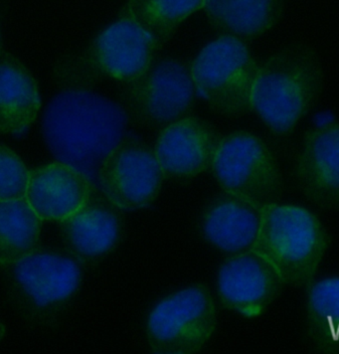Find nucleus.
I'll return each instance as SVG.
<instances>
[{
  "instance_id": "2eb2a0df",
  "label": "nucleus",
  "mask_w": 339,
  "mask_h": 354,
  "mask_svg": "<svg viewBox=\"0 0 339 354\" xmlns=\"http://www.w3.org/2000/svg\"><path fill=\"white\" fill-rule=\"evenodd\" d=\"M94 185L66 163H50L29 171L25 199L42 221L61 222L88 201Z\"/></svg>"
},
{
  "instance_id": "423d86ee",
  "label": "nucleus",
  "mask_w": 339,
  "mask_h": 354,
  "mask_svg": "<svg viewBox=\"0 0 339 354\" xmlns=\"http://www.w3.org/2000/svg\"><path fill=\"white\" fill-rule=\"evenodd\" d=\"M259 65L244 41L222 35L196 57L191 74L195 88L211 110L229 118L252 112Z\"/></svg>"
},
{
  "instance_id": "f257e3e1",
  "label": "nucleus",
  "mask_w": 339,
  "mask_h": 354,
  "mask_svg": "<svg viewBox=\"0 0 339 354\" xmlns=\"http://www.w3.org/2000/svg\"><path fill=\"white\" fill-rule=\"evenodd\" d=\"M127 117L122 106L91 91L64 90L45 110L42 131L60 162L98 185L100 167L124 138Z\"/></svg>"
},
{
  "instance_id": "ddd939ff",
  "label": "nucleus",
  "mask_w": 339,
  "mask_h": 354,
  "mask_svg": "<svg viewBox=\"0 0 339 354\" xmlns=\"http://www.w3.org/2000/svg\"><path fill=\"white\" fill-rule=\"evenodd\" d=\"M120 208L94 186L88 201L60 222L66 248L82 263H94L110 254L122 240Z\"/></svg>"
},
{
  "instance_id": "4468645a",
  "label": "nucleus",
  "mask_w": 339,
  "mask_h": 354,
  "mask_svg": "<svg viewBox=\"0 0 339 354\" xmlns=\"http://www.w3.org/2000/svg\"><path fill=\"white\" fill-rule=\"evenodd\" d=\"M222 140L208 122L187 117L161 131L154 151L165 176L182 180L212 169Z\"/></svg>"
},
{
  "instance_id": "f03ea898",
  "label": "nucleus",
  "mask_w": 339,
  "mask_h": 354,
  "mask_svg": "<svg viewBox=\"0 0 339 354\" xmlns=\"http://www.w3.org/2000/svg\"><path fill=\"white\" fill-rule=\"evenodd\" d=\"M324 84L316 50L302 43L290 45L259 66L252 111L275 135H291L318 104Z\"/></svg>"
},
{
  "instance_id": "f3484780",
  "label": "nucleus",
  "mask_w": 339,
  "mask_h": 354,
  "mask_svg": "<svg viewBox=\"0 0 339 354\" xmlns=\"http://www.w3.org/2000/svg\"><path fill=\"white\" fill-rule=\"evenodd\" d=\"M39 109L31 73L15 55L0 50V133H21L35 121Z\"/></svg>"
},
{
  "instance_id": "20e7f679",
  "label": "nucleus",
  "mask_w": 339,
  "mask_h": 354,
  "mask_svg": "<svg viewBox=\"0 0 339 354\" xmlns=\"http://www.w3.org/2000/svg\"><path fill=\"white\" fill-rule=\"evenodd\" d=\"M329 243L327 229L315 213L302 206L273 203L263 207L253 250L276 268L286 285L308 287Z\"/></svg>"
},
{
  "instance_id": "f8f14e48",
  "label": "nucleus",
  "mask_w": 339,
  "mask_h": 354,
  "mask_svg": "<svg viewBox=\"0 0 339 354\" xmlns=\"http://www.w3.org/2000/svg\"><path fill=\"white\" fill-rule=\"evenodd\" d=\"M293 176L302 195L320 209H339V122L309 129Z\"/></svg>"
},
{
  "instance_id": "9d476101",
  "label": "nucleus",
  "mask_w": 339,
  "mask_h": 354,
  "mask_svg": "<svg viewBox=\"0 0 339 354\" xmlns=\"http://www.w3.org/2000/svg\"><path fill=\"white\" fill-rule=\"evenodd\" d=\"M165 178L156 151L125 136L102 163L98 185L120 209L138 210L156 201Z\"/></svg>"
},
{
  "instance_id": "aec40b11",
  "label": "nucleus",
  "mask_w": 339,
  "mask_h": 354,
  "mask_svg": "<svg viewBox=\"0 0 339 354\" xmlns=\"http://www.w3.org/2000/svg\"><path fill=\"white\" fill-rule=\"evenodd\" d=\"M42 220L26 199L0 201V267L37 251Z\"/></svg>"
},
{
  "instance_id": "1a4fd4ad",
  "label": "nucleus",
  "mask_w": 339,
  "mask_h": 354,
  "mask_svg": "<svg viewBox=\"0 0 339 354\" xmlns=\"http://www.w3.org/2000/svg\"><path fill=\"white\" fill-rule=\"evenodd\" d=\"M212 169L225 192L262 207L279 203L283 194V174L276 156L262 138L247 131L223 138Z\"/></svg>"
},
{
  "instance_id": "0eeeda50",
  "label": "nucleus",
  "mask_w": 339,
  "mask_h": 354,
  "mask_svg": "<svg viewBox=\"0 0 339 354\" xmlns=\"http://www.w3.org/2000/svg\"><path fill=\"white\" fill-rule=\"evenodd\" d=\"M16 306L29 319L55 317L79 290L81 268L75 259L54 252L35 251L4 266Z\"/></svg>"
},
{
  "instance_id": "7ed1b4c3",
  "label": "nucleus",
  "mask_w": 339,
  "mask_h": 354,
  "mask_svg": "<svg viewBox=\"0 0 339 354\" xmlns=\"http://www.w3.org/2000/svg\"><path fill=\"white\" fill-rule=\"evenodd\" d=\"M154 40L124 12L83 51L61 58L53 77L64 90L90 91L104 78L126 83L143 74L158 50Z\"/></svg>"
},
{
  "instance_id": "6ab92c4d",
  "label": "nucleus",
  "mask_w": 339,
  "mask_h": 354,
  "mask_svg": "<svg viewBox=\"0 0 339 354\" xmlns=\"http://www.w3.org/2000/svg\"><path fill=\"white\" fill-rule=\"evenodd\" d=\"M306 333L316 351L339 354V276L308 286Z\"/></svg>"
},
{
  "instance_id": "b1692460",
  "label": "nucleus",
  "mask_w": 339,
  "mask_h": 354,
  "mask_svg": "<svg viewBox=\"0 0 339 354\" xmlns=\"http://www.w3.org/2000/svg\"><path fill=\"white\" fill-rule=\"evenodd\" d=\"M0 50H1V35H0Z\"/></svg>"
},
{
  "instance_id": "dca6fc26",
  "label": "nucleus",
  "mask_w": 339,
  "mask_h": 354,
  "mask_svg": "<svg viewBox=\"0 0 339 354\" xmlns=\"http://www.w3.org/2000/svg\"><path fill=\"white\" fill-rule=\"evenodd\" d=\"M263 207L231 192L217 195L202 217L204 238L229 256L252 251L262 223Z\"/></svg>"
},
{
  "instance_id": "a211bd4d",
  "label": "nucleus",
  "mask_w": 339,
  "mask_h": 354,
  "mask_svg": "<svg viewBox=\"0 0 339 354\" xmlns=\"http://www.w3.org/2000/svg\"><path fill=\"white\" fill-rule=\"evenodd\" d=\"M203 8L216 30L244 41L263 35L280 21L284 0H204Z\"/></svg>"
},
{
  "instance_id": "9b49d317",
  "label": "nucleus",
  "mask_w": 339,
  "mask_h": 354,
  "mask_svg": "<svg viewBox=\"0 0 339 354\" xmlns=\"http://www.w3.org/2000/svg\"><path fill=\"white\" fill-rule=\"evenodd\" d=\"M284 285L276 268L254 250L229 256L218 271L217 292L223 305L247 317L263 314Z\"/></svg>"
},
{
  "instance_id": "412c9836",
  "label": "nucleus",
  "mask_w": 339,
  "mask_h": 354,
  "mask_svg": "<svg viewBox=\"0 0 339 354\" xmlns=\"http://www.w3.org/2000/svg\"><path fill=\"white\" fill-rule=\"evenodd\" d=\"M203 6L204 0H127L124 12L161 48L177 26Z\"/></svg>"
},
{
  "instance_id": "39448f33",
  "label": "nucleus",
  "mask_w": 339,
  "mask_h": 354,
  "mask_svg": "<svg viewBox=\"0 0 339 354\" xmlns=\"http://www.w3.org/2000/svg\"><path fill=\"white\" fill-rule=\"evenodd\" d=\"M191 68L175 59L154 61L118 88V105L127 120L142 128L163 131L188 117L194 105Z\"/></svg>"
},
{
  "instance_id": "6e6552de",
  "label": "nucleus",
  "mask_w": 339,
  "mask_h": 354,
  "mask_svg": "<svg viewBox=\"0 0 339 354\" xmlns=\"http://www.w3.org/2000/svg\"><path fill=\"white\" fill-rule=\"evenodd\" d=\"M217 324L215 304L205 285L197 283L170 295L152 308L147 340L152 353H198L212 337Z\"/></svg>"
},
{
  "instance_id": "5701e85b",
  "label": "nucleus",
  "mask_w": 339,
  "mask_h": 354,
  "mask_svg": "<svg viewBox=\"0 0 339 354\" xmlns=\"http://www.w3.org/2000/svg\"><path fill=\"white\" fill-rule=\"evenodd\" d=\"M6 326H4V324H2L1 322H0V342H1L2 338H3L4 335H6Z\"/></svg>"
},
{
  "instance_id": "4be33fe9",
  "label": "nucleus",
  "mask_w": 339,
  "mask_h": 354,
  "mask_svg": "<svg viewBox=\"0 0 339 354\" xmlns=\"http://www.w3.org/2000/svg\"><path fill=\"white\" fill-rule=\"evenodd\" d=\"M29 171L6 145H0V201L25 198Z\"/></svg>"
}]
</instances>
